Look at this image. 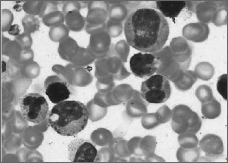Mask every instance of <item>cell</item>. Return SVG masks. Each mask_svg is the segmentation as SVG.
I'll return each mask as SVG.
<instances>
[{
    "instance_id": "1",
    "label": "cell",
    "mask_w": 228,
    "mask_h": 163,
    "mask_svg": "<svg viewBox=\"0 0 228 163\" xmlns=\"http://www.w3.org/2000/svg\"><path fill=\"white\" fill-rule=\"evenodd\" d=\"M124 30L130 46L142 52L152 53L162 49L168 37L169 27L161 12L151 8H142L129 15Z\"/></svg>"
},
{
    "instance_id": "2",
    "label": "cell",
    "mask_w": 228,
    "mask_h": 163,
    "mask_svg": "<svg viewBox=\"0 0 228 163\" xmlns=\"http://www.w3.org/2000/svg\"><path fill=\"white\" fill-rule=\"evenodd\" d=\"M48 116L49 125L57 133L62 136H72L86 127L89 112L83 103L66 100L54 105Z\"/></svg>"
},
{
    "instance_id": "3",
    "label": "cell",
    "mask_w": 228,
    "mask_h": 163,
    "mask_svg": "<svg viewBox=\"0 0 228 163\" xmlns=\"http://www.w3.org/2000/svg\"><path fill=\"white\" fill-rule=\"evenodd\" d=\"M141 95L146 101L162 103L170 97L171 87L167 78L161 74L153 75L142 82Z\"/></svg>"
},
{
    "instance_id": "4",
    "label": "cell",
    "mask_w": 228,
    "mask_h": 163,
    "mask_svg": "<svg viewBox=\"0 0 228 163\" xmlns=\"http://www.w3.org/2000/svg\"><path fill=\"white\" fill-rule=\"evenodd\" d=\"M19 105L22 115L31 122L40 123L48 116V102L45 97L39 93L25 95L19 99Z\"/></svg>"
},
{
    "instance_id": "5",
    "label": "cell",
    "mask_w": 228,
    "mask_h": 163,
    "mask_svg": "<svg viewBox=\"0 0 228 163\" xmlns=\"http://www.w3.org/2000/svg\"><path fill=\"white\" fill-rule=\"evenodd\" d=\"M227 1H199L195 10L200 22L212 23L217 26L227 24Z\"/></svg>"
},
{
    "instance_id": "6",
    "label": "cell",
    "mask_w": 228,
    "mask_h": 163,
    "mask_svg": "<svg viewBox=\"0 0 228 163\" xmlns=\"http://www.w3.org/2000/svg\"><path fill=\"white\" fill-rule=\"evenodd\" d=\"M171 126L176 133L189 132L194 134L200 129L202 122L198 115L187 105L180 104L173 111Z\"/></svg>"
},
{
    "instance_id": "7",
    "label": "cell",
    "mask_w": 228,
    "mask_h": 163,
    "mask_svg": "<svg viewBox=\"0 0 228 163\" xmlns=\"http://www.w3.org/2000/svg\"><path fill=\"white\" fill-rule=\"evenodd\" d=\"M129 64L133 74L144 78L151 76L160 69L162 60L160 56L151 53L138 52L130 58Z\"/></svg>"
},
{
    "instance_id": "8",
    "label": "cell",
    "mask_w": 228,
    "mask_h": 163,
    "mask_svg": "<svg viewBox=\"0 0 228 163\" xmlns=\"http://www.w3.org/2000/svg\"><path fill=\"white\" fill-rule=\"evenodd\" d=\"M68 156L72 162H94L98 151L95 144L89 140L76 138L68 145Z\"/></svg>"
},
{
    "instance_id": "9",
    "label": "cell",
    "mask_w": 228,
    "mask_h": 163,
    "mask_svg": "<svg viewBox=\"0 0 228 163\" xmlns=\"http://www.w3.org/2000/svg\"><path fill=\"white\" fill-rule=\"evenodd\" d=\"M44 84L45 94L54 104H57L66 100L72 93L69 84L57 75L47 77Z\"/></svg>"
},
{
    "instance_id": "10",
    "label": "cell",
    "mask_w": 228,
    "mask_h": 163,
    "mask_svg": "<svg viewBox=\"0 0 228 163\" xmlns=\"http://www.w3.org/2000/svg\"><path fill=\"white\" fill-rule=\"evenodd\" d=\"M111 37L106 30H100L90 34L87 48L96 58L103 57L108 51Z\"/></svg>"
},
{
    "instance_id": "11",
    "label": "cell",
    "mask_w": 228,
    "mask_h": 163,
    "mask_svg": "<svg viewBox=\"0 0 228 163\" xmlns=\"http://www.w3.org/2000/svg\"><path fill=\"white\" fill-rule=\"evenodd\" d=\"M201 150L208 157L218 158L221 156L224 151L222 141L218 136L213 134L205 135L199 142Z\"/></svg>"
},
{
    "instance_id": "12",
    "label": "cell",
    "mask_w": 228,
    "mask_h": 163,
    "mask_svg": "<svg viewBox=\"0 0 228 163\" xmlns=\"http://www.w3.org/2000/svg\"><path fill=\"white\" fill-rule=\"evenodd\" d=\"M209 32L208 25L200 22L190 23L183 28V36L188 40L195 43H201L208 38Z\"/></svg>"
},
{
    "instance_id": "13",
    "label": "cell",
    "mask_w": 228,
    "mask_h": 163,
    "mask_svg": "<svg viewBox=\"0 0 228 163\" xmlns=\"http://www.w3.org/2000/svg\"><path fill=\"white\" fill-rule=\"evenodd\" d=\"M80 47L76 41L68 36L59 42L58 51L62 58L72 62L77 53Z\"/></svg>"
},
{
    "instance_id": "14",
    "label": "cell",
    "mask_w": 228,
    "mask_h": 163,
    "mask_svg": "<svg viewBox=\"0 0 228 163\" xmlns=\"http://www.w3.org/2000/svg\"><path fill=\"white\" fill-rule=\"evenodd\" d=\"M157 9L159 10L165 17L172 19L175 21L176 18L186 8V1H157L156 2Z\"/></svg>"
},
{
    "instance_id": "15",
    "label": "cell",
    "mask_w": 228,
    "mask_h": 163,
    "mask_svg": "<svg viewBox=\"0 0 228 163\" xmlns=\"http://www.w3.org/2000/svg\"><path fill=\"white\" fill-rule=\"evenodd\" d=\"M65 22L70 30L74 31H81L86 22V19L80 11L75 10L68 12L64 15Z\"/></svg>"
},
{
    "instance_id": "16",
    "label": "cell",
    "mask_w": 228,
    "mask_h": 163,
    "mask_svg": "<svg viewBox=\"0 0 228 163\" xmlns=\"http://www.w3.org/2000/svg\"><path fill=\"white\" fill-rule=\"evenodd\" d=\"M2 53L12 58L18 57L22 50L19 43L15 40H12L1 35Z\"/></svg>"
},
{
    "instance_id": "17",
    "label": "cell",
    "mask_w": 228,
    "mask_h": 163,
    "mask_svg": "<svg viewBox=\"0 0 228 163\" xmlns=\"http://www.w3.org/2000/svg\"><path fill=\"white\" fill-rule=\"evenodd\" d=\"M107 16L108 11L106 10L93 8L88 9L85 19L87 24L99 25L106 23Z\"/></svg>"
},
{
    "instance_id": "18",
    "label": "cell",
    "mask_w": 228,
    "mask_h": 163,
    "mask_svg": "<svg viewBox=\"0 0 228 163\" xmlns=\"http://www.w3.org/2000/svg\"><path fill=\"white\" fill-rule=\"evenodd\" d=\"M201 111L205 118L214 119L218 117L221 113L220 102L214 98L208 102L201 103Z\"/></svg>"
},
{
    "instance_id": "19",
    "label": "cell",
    "mask_w": 228,
    "mask_h": 163,
    "mask_svg": "<svg viewBox=\"0 0 228 163\" xmlns=\"http://www.w3.org/2000/svg\"><path fill=\"white\" fill-rule=\"evenodd\" d=\"M197 80L194 71L186 70L183 71L181 78L174 83L179 90L185 91L190 89Z\"/></svg>"
},
{
    "instance_id": "20",
    "label": "cell",
    "mask_w": 228,
    "mask_h": 163,
    "mask_svg": "<svg viewBox=\"0 0 228 163\" xmlns=\"http://www.w3.org/2000/svg\"><path fill=\"white\" fill-rule=\"evenodd\" d=\"M171 49L173 52L178 55L192 54L191 45L186 39L181 37L174 38L170 43Z\"/></svg>"
},
{
    "instance_id": "21",
    "label": "cell",
    "mask_w": 228,
    "mask_h": 163,
    "mask_svg": "<svg viewBox=\"0 0 228 163\" xmlns=\"http://www.w3.org/2000/svg\"><path fill=\"white\" fill-rule=\"evenodd\" d=\"M200 152L197 147L186 149L180 147L176 153L177 158L180 162H196L198 160Z\"/></svg>"
},
{
    "instance_id": "22",
    "label": "cell",
    "mask_w": 228,
    "mask_h": 163,
    "mask_svg": "<svg viewBox=\"0 0 228 163\" xmlns=\"http://www.w3.org/2000/svg\"><path fill=\"white\" fill-rule=\"evenodd\" d=\"M194 72L197 78L207 81L210 79L213 76L214 68L209 63L203 61L196 66Z\"/></svg>"
},
{
    "instance_id": "23",
    "label": "cell",
    "mask_w": 228,
    "mask_h": 163,
    "mask_svg": "<svg viewBox=\"0 0 228 163\" xmlns=\"http://www.w3.org/2000/svg\"><path fill=\"white\" fill-rule=\"evenodd\" d=\"M96 58L87 48L80 46L77 53L71 62L76 66L82 67L91 64Z\"/></svg>"
},
{
    "instance_id": "24",
    "label": "cell",
    "mask_w": 228,
    "mask_h": 163,
    "mask_svg": "<svg viewBox=\"0 0 228 163\" xmlns=\"http://www.w3.org/2000/svg\"><path fill=\"white\" fill-rule=\"evenodd\" d=\"M70 30L63 23L51 27L48 32L50 39L55 42H59L64 37L69 36Z\"/></svg>"
},
{
    "instance_id": "25",
    "label": "cell",
    "mask_w": 228,
    "mask_h": 163,
    "mask_svg": "<svg viewBox=\"0 0 228 163\" xmlns=\"http://www.w3.org/2000/svg\"><path fill=\"white\" fill-rule=\"evenodd\" d=\"M21 22L24 32L31 34L39 30L40 21L34 15H25L22 18Z\"/></svg>"
},
{
    "instance_id": "26",
    "label": "cell",
    "mask_w": 228,
    "mask_h": 163,
    "mask_svg": "<svg viewBox=\"0 0 228 163\" xmlns=\"http://www.w3.org/2000/svg\"><path fill=\"white\" fill-rule=\"evenodd\" d=\"M178 140L180 147L186 149L197 147L199 142L195 134L189 132L179 134Z\"/></svg>"
},
{
    "instance_id": "27",
    "label": "cell",
    "mask_w": 228,
    "mask_h": 163,
    "mask_svg": "<svg viewBox=\"0 0 228 163\" xmlns=\"http://www.w3.org/2000/svg\"><path fill=\"white\" fill-rule=\"evenodd\" d=\"M43 23L48 27L63 23L65 21L64 15L62 11L59 10L50 13L42 18Z\"/></svg>"
},
{
    "instance_id": "28",
    "label": "cell",
    "mask_w": 228,
    "mask_h": 163,
    "mask_svg": "<svg viewBox=\"0 0 228 163\" xmlns=\"http://www.w3.org/2000/svg\"><path fill=\"white\" fill-rule=\"evenodd\" d=\"M195 95L201 103L209 101L214 98L212 88L205 84L200 85L197 88Z\"/></svg>"
},
{
    "instance_id": "29",
    "label": "cell",
    "mask_w": 228,
    "mask_h": 163,
    "mask_svg": "<svg viewBox=\"0 0 228 163\" xmlns=\"http://www.w3.org/2000/svg\"><path fill=\"white\" fill-rule=\"evenodd\" d=\"M119 3L114 4L110 7L108 11L109 19L112 20L120 22L124 16V9Z\"/></svg>"
},
{
    "instance_id": "30",
    "label": "cell",
    "mask_w": 228,
    "mask_h": 163,
    "mask_svg": "<svg viewBox=\"0 0 228 163\" xmlns=\"http://www.w3.org/2000/svg\"><path fill=\"white\" fill-rule=\"evenodd\" d=\"M14 15L9 9H3L1 10V31H7L14 20Z\"/></svg>"
},
{
    "instance_id": "31",
    "label": "cell",
    "mask_w": 228,
    "mask_h": 163,
    "mask_svg": "<svg viewBox=\"0 0 228 163\" xmlns=\"http://www.w3.org/2000/svg\"><path fill=\"white\" fill-rule=\"evenodd\" d=\"M43 1H25L22 5L23 10L27 14L38 16L40 14Z\"/></svg>"
},
{
    "instance_id": "32",
    "label": "cell",
    "mask_w": 228,
    "mask_h": 163,
    "mask_svg": "<svg viewBox=\"0 0 228 163\" xmlns=\"http://www.w3.org/2000/svg\"><path fill=\"white\" fill-rule=\"evenodd\" d=\"M106 23V30L110 37H116L121 33L122 28L120 22L114 21L109 19Z\"/></svg>"
},
{
    "instance_id": "33",
    "label": "cell",
    "mask_w": 228,
    "mask_h": 163,
    "mask_svg": "<svg viewBox=\"0 0 228 163\" xmlns=\"http://www.w3.org/2000/svg\"><path fill=\"white\" fill-rule=\"evenodd\" d=\"M14 40L19 43L22 50L30 49L33 44V39L30 34L25 32L15 37Z\"/></svg>"
},
{
    "instance_id": "34",
    "label": "cell",
    "mask_w": 228,
    "mask_h": 163,
    "mask_svg": "<svg viewBox=\"0 0 228 163\" xmlns=\"http://www.w3.org/2000/svg\"><path fill=\"white\" fill-rule=\"evenodd\" d=\"M227 75L223 74L218 78L217 89L218 93L225 100H227Z\"/></svg>"
},
{
    "instance_id": "35",
    "label": "cell",
    "mask_w": 228,
    "mask_h": 163,
    "mask_svg": "<svg viewBox=\"0 0 228 163\" xmlns=\"http://www.w3.org/2000/svg\"><path fill=\"white\" fill-rule=\"evenodd\" d=\"M58 1H43L41 11L39 16L42 18L45 15L53 11L58 10Z\"/></svg>"
},
{
    "instance_id": "36",
    "label": "cell",
    "mask_w": 228,
    "mask_h": 163,
    "mask_svg": "<svg viewBox=\"0 0 228 163\" xmlns=\"http://www.w3.org/2000/svg\"><path fill=\"white\" fill-rule=\"evenodd\" d=\"M81 8L80 1H64L63 4L62 12L65 15L71 11L75 10L80 11Z\"/></svg>"
},
{
    "instance_id": "37",
    "label": "cell",
    "mask_w": 228,
    "mask_h": 163,
    "mask_svg": "<svg viewBox=\"0 0 228 163\" xmlns=\"http://www.w3.org/2000/svg\"><path fill=\"white\" fill-rule=\"evenodd\" d=\"M109 8L108 3L106 1H90L88 3V10L93 8H102L108 11Z\"/></svg>"
},
{
    "instance_id": "38",
    "label": "cell",
    "mask_w": 228,
    "mask_h": 163,
    "mask_svg": "<svg viewBox=\"0 0 228 163\" xmlns=\"http://www.w3.org/2000/svg\"><path fill=\"white\" fill-rule=\"evenodd\" d=\"M22 50L23 51L22 52L20 58L19 60V62L22 63L33 58V53L31 49L30 48Z\"/></svg>"
},
{
    "instance_id": "39",
    "label": "cell",
    "mask_w": 228,
    "mask_h": 163,
    "mask_svg": "<svg viewBox=\"0 0 228 163\" xmlns=\"http://www.w3.org/2000/svg\"><path fill=\"white\" fill-rule=\"evenodd\" d=\"M106 23L99 25H92L87 24L86 26L85 30L86 32L89 34L99 31L106 30Z\"/></svg>"
},
{
    "instance_id": "40",
    "label": "cell",
    "mask_w": 228,
    "mask_h": 163,
    "mask_svg": "<svg viewBox=\"0 0 228 163\" xmlns=\"http://www.w3.org/2000/svg\"><path fill=\"white\" fill-rule=\"evenodd\" d=\"M7 31L9 34L15 37L16 36L20 34L19 26L17 24L11 25Z\"/></svg>"
},
{
    "instance_id": "41",
    "label": "cell",
    "mask_w": 228,
    "mask_h": 163,
    "mask_svg": "<svg viewBox=\"0 0 228 163\" xmlns=\"http://www.w3.org/2000/svg\"><path fill=\"white\" fill-rule=\"evenodd\" d=\"M199 2L186 1L185 9L191 12L195 13L196 6Z\"/></svg>"
}]
</instances>
